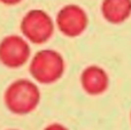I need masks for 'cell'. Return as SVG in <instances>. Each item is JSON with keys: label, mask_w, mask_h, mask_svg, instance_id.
<instances>
[{"label": "cell", "mask_w": 131, "mask_h": 130, "mask_svg": "<svg viewBox=\"0 0 131 130\" xmlns=\"http://www.w3.org/2000/svg\"><path fill=\"white\" fill-rule=\"evenodd\" d=\"M130 117H131V115H130Z\"/></svg>", "instance_id": "11"}, {"label": "cell", "mask_w": 131, "mask_h": 130, "mask_svg": "<svg viewBox=\"0 0 131 130\" xmlns=\"http://www.w3.org/2000/svg\"><path fill=\"white\" fill-rule=\"evenodd\" d=\"M10 130H15V129H10Z\"/></svg>", "instance_id": "10"}, {"label": "cell", "mask_w": 131, "mask_h": 130, "mask_svg": "<svg viewBox=\"0 0 131 130\" xmlns=\"http://www.w3.org/2000/svg\"><path fill=\"white\" fill-rule=\"evenodd\" d=\"M4 103L7 110L13 114H29L34 112L40 103V90L32 81L18 78L6 88Z\"/></svg>", "instance_id": "1"}, {"label": "cell", "mask_w": 131, "mask_h": 130, "mask_svg": "<svg viewBox=\"0 0 131 130\" xmlns=\"http://www.w3.org/2000/svg\"><path fill=\"white\" fill-rule=\"evenodd\" d=\"M66 70L64 59L52 48L40 50L31 58L29 73L37 83L50 85L58 82Z\"/></svg>", "instance_id": "2"}, {"label": "cell", "mask_w": 131, "mask_h": 130, "mask_svg": "<svg viewBox=\"0 0 131 130\" xmlns=\"http://www.w3.org/2000/svg\"><path fill=\"white\" fill-rule=\"evenodd\" d=\"M20 29L28 41L40 45L52 38L55 21L43 9H30L21 20Z\"/></svg>", "instance_id": "3"}, {"label": "cell", "mask_w": 131, "mask_h": 130, "mask_svg": "<svg viewBox=\"0 0 131 130\" xmlns=\"http://www.w3.org/2000/svg\"><path fill=\"white\" fill-rule=\"evenodd\" d=\"M44 130H68L64 126H62V124L60 123H52L50 124V126H47Z\"/></svg>", "instance_id": "8"}, {"label": "cell", "mask_w": 131, "mask_h": 130, "mask_svg": "<svg viewBox=\"0 0 131 130\" xmlns=\"http://www.w3.org/2000/svg\"><path fill=\"white\" fill-rule=\"evenodd\" d=\"M22 0H0V2L4 5H7V6H15V5L20 4Z\"/></svg>", "instance_id": "9"}, {"label": "cell", "mask_w": 131, "mask_h": 130, "mask_svg": "<svg viewBox=\"0 0 131 130\" xmlns=\"http://www.w3.org/2000/svg\"><path fill=\"white\" fill-rule=\"evenodd\" d=\"M89 16L85 9L76 4H68L57 14L55 27L66 37L76 38L86 30Z\"/></svg>", "instance_id": "5"}, {"label": "cell", "mask_w": 131, "mask_h": 130, "mask_svg": "<svg viewBox=\"0 0 131 130\" xmlns=\"http://www.w3.org/2000/svg\"><path fill=\"white\" fill-rule=\"evenodd\" d=\"M31 48L24 37L9 35L0 40V63L9 69L23 67L30 59Z\"/></svg>", "instance_id": "4"}, {"label": "cell", "mask_w": 131, "mask_h": 130, "mask_svg": "<svg viewBox=\"0 0 131 130\" xmlns=\"http://www.w3.org/2000/svg\"><path fill=\"white\" fill-rule=\"evenodd\" d=\"M82 89L89 96H100L105 93L109 86V77L102 67L91 64L83 69L81 74Z\"/></svg>", "instance_id": "6"}, {"label": "cell", "mask_w": 131, "mask_h": 130, "mask_svg": "<svg viewBox=\"0 0 131 130\" xmlns=\"http://www.w3.org/2000/svg\"><path fill=\"white\" fill-rule=\"evenodd\" d=\"M101 15L112 24H121L131 16V0H102Z\"/></svg>", "instance_id": "7"}]
</instances>
